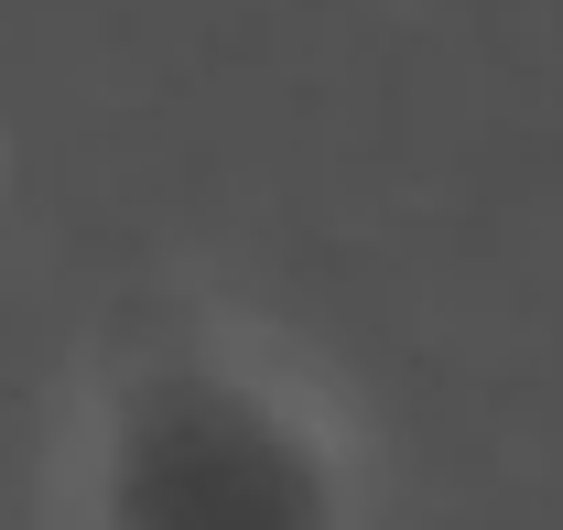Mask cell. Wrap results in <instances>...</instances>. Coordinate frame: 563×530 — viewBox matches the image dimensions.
<instances>
[{
	"instance_id": "cell-1",
	"label": "cell",
	"mask_w": 563,
	"mask_h": 530,
	"mask_svg": "<svg viewBox=\"0 0 563 530\" xmlns=\"http://www.w3.org/2000/svg\"><path fill=\"white\" fill-rule=\"evenodd\" d=\"M98 530H347V455L314 400L228 346H152L98 400Z\"/></svg>"
}]
</instances>
